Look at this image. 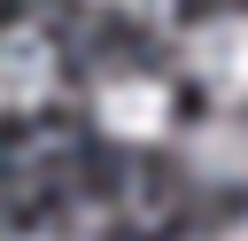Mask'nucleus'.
Returning <instances> with one entry per match:
<instances>
[{"label":"nucleus","instance_id":"obj_1","mask_svg":"<svg viewBox=\"0 0 248 241\" xmlns=\"http://www.w3.org/2000/svg\"><path fill=\"white\" fill-rule=\"evenodd\" d=\"M186 78L202 93H217V109H240L248 101V8H217L186 31Z\"/></svg>","mask_w":248,"mask_h":241},{"label":"nucleus","instance_id":"obj_2","mask_svg":"<svg viewBox=\"0 0 248 241\" xmlns=\"http://www.w3.org/2000/svg\"><path fill=\"white\" fill-rule=\"evenodd\" d=\"M93 124H101L108 140L147 148V140L170 132V86L147 78V70H108V78L93 86Z\"/></svg>","mask_w":248,"mask_h":241},{"label":"nucleus","instance_id":"obj_3","mask_svg":"<svg viewBox=\"0 0 248 241\" xmlns=\"http://www.w3.org/2000/svg\"><path fill=\"white\" fill-rule=\"evenodd\" d=\"M54 78H62L54 39L39 23H8L0 31V117H39L54 101Z\"/></svg>","mask_w":248,"mask_h":241},{"label":"nucleus","instance_id":"obj_4","mask_svg":"<svg viewBox=\"0 0 248 241\" xmlns=\"http://www.w3.org/2000/svg\"><path fill=\"white\" fill-rule=\"evenodd\" d=\"M186 171L202 187H240L248 179V117L240 109H209L202 124H186Z\"/></svg>","mask_w":248,"mask_h":241},{"label":"nucleus","instance_id":"obj_5","mask_svg":"<svg viewBox=\"0 0 248 241\" xmlns=\"http://www.w3.org/2000/svg\"><path fill=\"white\" fill-rule=\"evenodd\" d=\"M217 241H248V218H240V225H225V233H217Z\"/></svg>","mask_w":248,"mask_h":241},{"label":"nucleus","instance_id":"obj_6","mask_svg":"<svg viewBox=\"0 0 248 241\" xmlns=\"http://www.w3.org/2000/svg\"><path fill=\"white\" fill-rule=\"evenodd\" d=\"M101 8H155V0H101Z\"/></svg>","mask_w":248,"mask_h":241},{"label":"nucleus","instance_id":"obj_7","mask_svg":"<svg viewBox=\"0 0 248 241\" xmlns=\"http://www.w3.org/2000/svg\"><path fill=\"white\" fill-rule=\"evenodd\" d=\"M0 241H46V233H0Z\"/></svg>","mask_w":248,"mask_h":241}]
</instances>
